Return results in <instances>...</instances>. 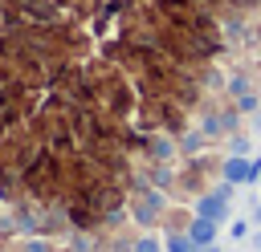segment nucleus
I'll return each mask as SVG.
<instances>
[{"label":"nucleus","mask_w":261,"mask_h":252,"mask_svg":"<svg viewBox=\"0 0 261 252\" xmlns=\"http://www.w3.org/2000/svg\"><path fill=\"white\" fill-rule=\"evenodd\" d=\"M130 252H163V240H159V236H139Z\"/></svg>","instance_id":"8"},{"label":"nucleus","mask_w":261,"mask_h":252,"mask_svg":"<svg viewBox=\"0 0 261 252\" xmlns=\"http://www.w3.org/2000/svg\"><path fill=\"white\" fill-rule=\"evenodd\" d=\"M175 154H179V142H171L167 134H163V138H151V159H155V163H171Z\"/></svg>","instance_id":"5"},{"label":"nucleus","mask_w":261,"mask_h":252,"mask_svg":"<svg viewBox=\"0 0 261 252\" xmlns=\"http://www.w3.org/2000/svg\"><path fill=\"white\" fill-rule=\"evenodd\" d=\"M196 252H224L220 244H204V248H196Z\"/></svg>","instance_id":"14"},{"label":"nucleus","mask_w":261,"mask_h":252,"mask_svg":"<svg viewBox=\"0 0 261 252\" xmlns=\"http://www.w3.org/2000/svg\"><path fill=\"white\" fill-rule=\"evenodd\" d=\"M163 191H155V187H139V195H135V203H130V215L143 224V228H151L159 215H163Z\"/></svg>","instance_id":"1"},{"label":"nucleus","mask_w":261,"mask_h":252,"mask_svg":"<svg viewBox=\"0 0 261 252\" xmlns=\"http://www.w3.org/2000/svg\"><path fill=\"white\" fill-rule=\"evenodd\" d=\"M253 219H257V224H261V207H257V215H253Z\"/></svg>","instance_id":"16"},{"label":"nucleus","mask_w":261,"mask_h":252,"mask_svg":"<svg viewBox=\"0 0 261 252\" xmlns=\"http://www.w3.org/2000/svg\"><path fill=\"white\" fill-rule=\"evenodd\" d=\"M228 93H237V98H241V93H249V81H245L241 73H232V77H228Z\"/></svg>","instance_id":"9"},{"label":"nucleus","mask_w":261,"mask_h":252,"mask_svg":"<svg viewBox=\"0 0 261 252\" xmlns=\"http://www.w3.org/2000/svg\"><path fill=\"white\" fill-rule=\"evenodd\" d=\"M188 236L196 240V248H204V244H216V236H220V224H216V219H204V215H192V224H188Z\"/></svg>","instance_id":"4"},{"label":"nucleus","mask_w":261,"mask_h":252,"mask_svg":"<svg viewBox=\"0 0 261 252\" xmlns=\"http://www.w3.org/2000/svg\"><path fill=\"white\" fill-rule=\"evenodd\" d=\"M253 130H257V134H261V114H257V118H253Z\"/></svg>","instance_id":"15"},{"label":"nucleus","mask_w":261,"mask_h":252,"mask_svg":"<svg viewBox=\"0 0 261 252\" xmlns=\"http://www.w3.org/2000/svg\"><path fill=\"white\" fill-rule=\"evenodd\" d=\"M204 138H208L204 130H188V134L179 138V150H184V154H200V150H204Z\"/></svg>","instance_id":"7"},{"label":"nucleus","mask_w":261,"mask_h":252,"mask_svg":"<svg viewBox=\"0 0 261 252\" xmlns=\"http://www.w3.org/2000/svg\"><path fill=\"white\" fill-rule=\"evenodd\" d=\"M237 106H241L245 114H253V110H257V93H253V89H249V93H241V98H237Z\"/></svg>","instance_id":"11"},{"label":"nucleus","mask_w":261,"mask_h":252,"mask_svg":"<svg viewBox=\"0 0 261 252\" xmlns=\"http://www.w3.org/2000/svg\"><path fill=\"white\" fill-rule=\"evenodd\" d=\"M163 252H196V240L188 232H167L163 236Z\"/></svg>","instance_id":"6"},{"label":"nucleus","mask_w":261,"mask_h":252,"mask_svg":"<svg viewBox=\"0 0 261 252\" xmlns=\"http://www.w3.org/2000/svg\"><path fill=\"white\" fill-rule=\"evenodd\" d=\"M228 154H249V138H245V134L228 138Z\"/></svg>","instance_id":"10"},{"label":"nucleus","mask_w":261,"mask_h":252,"mask_svg":"<svg viewBox=\"0 0 261 252\" xmlns=\"http://www.w3.org/2000/svg\"><path fill=\"white\" fill-rule=\"evenodd\" d=\"M228 236H232V240H245V236H249V224H245V219H232V224H228Z\"/></svg>","instance_id":"12"},{"label":"nucleus","mask_w":261,"mask_h":252,"mask_svg":"<svg viewBox=\"0 0 261 252\" xmlns=\"http://www.w3.org/2000/svg\"><path fill=\"white\" fill-rule=\"evenodd\" d=\"M224 183H232V187L253 183V159L249 154H228L224 159Z\"/></svg>","instance_id":"3"},{"label":"nucleus","mask_w":261,"mask_h":252,"mask_svg":"<svg viewBox=\"0 0 261 252\" xmlns=\"http://www.w3.org/2000/svg\"><path fill=\"white\" fill-rule=\"evenodd\" d=\"M249 248H253V252H261V228H257V232L249 236Z\"/></svg>","instance_id":"13"},{"label":"nucleus","mask_w":261,"mask_h":252,"mask_svg":"<svg viewBox=\"0 0 261 252\" xmlns=\"http://www.w3.org/2000/svg\"><path fill=\"white\" fill-rule=\"evenodd\" d=\"M192 215H204V219H216V224H224L228 219V195L224 191H208V195H196V207H192Z\"/></svg>","instance_id":"2"}]
</instances>
